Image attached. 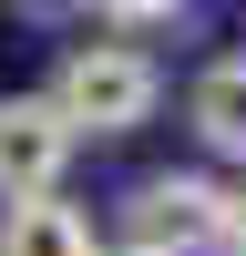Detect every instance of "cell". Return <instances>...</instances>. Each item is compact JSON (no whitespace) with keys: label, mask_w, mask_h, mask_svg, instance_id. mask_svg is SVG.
Instances as JSON below:
<instances>
[{"label":"cell","mask_w":246,"mask_h":256,"mask_svg":"<svg viewBox=\"0 0 246 256\" xmlns=\"http://www.w3.org/2000/svg\"><path fill=\"white\" fill-rule=\"evenodd\" d=\"M195 134L216 144V154L246 164V52H226V62L195 72Z\"/></svg>","instance_id":"5"},{"label":"cell","mask_w":246,"mask_h":256,"mask_svg":"<svg viewBox=\"0 0 246 256\" xmlns=\"http://www.w3.org/2000/svg\"><path fill=\"white\" fill-rule=\"evenodd\" d=\"M134 256H205V246H236V184L216 174H154L134 195Z\"/></svg>","instance_id":"2"},{"label":"cell","mask_w":246,"mask_h":256,"mask_svg":"<svg viewBox=\"0 0 246 256\" xmlns=\"http://www.w3.org/2000/svg\"><path fill=\"white\" fill-rule=\"evenodd\" d=\"M236 256H246V184H236Z\"/></svg>","instance_id":"6"},{"label":"cell","mask_w":246,"mask_h":256,"mask_svg":"<svg viewBox=\"0 0 246 256\" xmlns=\"http://www.w3.org/2000/svg\"><path fill=\"white\" fill-rule=\"evenodd\" d=\"M82 154V134L52 113V92H0V205L62 195V164Z\"/></svg>","instance_id":"3"},{"label":"cell","mask_w":246,"mask_h":256,"mask_svg":"<svg viewBox=\"0 0 246 256\" xmlns=\"http://www.w3.org/2000/svg\"><path fill=\"white\" fill-rule=\"evenodd\" d=\"M154 102H164V72L134 52V41H82V52L52 72V113L72 123V134H134Z\"/></svg>","instance_id":"1"},{"label":"cell","mask_w":246,"mask_h":256,"mask_svg":"<svg viewBox=\"0 0 246 256\" xmlns=\"http://www.w3.org/2000/svg\"><path fill=\"white\" fill-rule=\"evenodd\" d=\"M0 256H102V246L82 226V205L41 195V205H0Z\"/></svg>","instance_id":"4"}]
</instances>
